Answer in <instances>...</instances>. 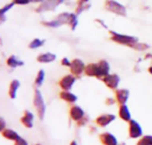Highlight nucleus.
I'll list each match as a JSON object with an SVG mask.
<instances>
[{
    "instance_id": "obj_16",
    "label": "nucleus",
    "mask_w": 152,
    "mask_h": 145,
    "mask_svg": "<svg viewBox=\"0 0 152 145\" xmlns=\"http://www.w3.org/2000/svg\"><path fill=\"white\" fill-rule=\"evenodd\" d=\"M60 97H61V100L66 101V102L70 103H74L77 100V97L74 94H72V93H70L69 91H62L60 94Z\"/></svg>"
},
{
    "instance_id": "obj_29",
    "label": "nucleus",
    "mask_w": 152,
    "mask_h": 145,
    "mask_svg": "<svg viewBox=\"0 0 152 145\" xmlns=\"http://www.w3.org/2000/svg\"><path fill=\"white\" fill-rule=\"evenodd\" d=\"M0 120H1V131H3V130L4 129V124H5V123H4V121L3 119H1Z\"/></svg>"
},
{
    "instance_id": "obj_11",
    "label": "nucleus",
    "mask_w": 152,
    "mask_h": 145,
    "mask_svg": "<svg viewBox=\"0 0 152 145\" xmlns=\"http://www.w3.org/2000/svg\"><path fill=\"white\" fill-rule=\"evenodd\" d=\"M100 140L103 145H118L117 138L110 133H103L100 135Z\"/></svg>"
},
{
    "instance_id": "obj_34",
    "label": "nucleus",
    "mask_w": 152,
    "mask_h": 145,
    "mask_svg": "<svg viewBox=\"0 0 152 145\" xmlns=\"http://www.w3.org/2000/svg\"><path fill=\"white\" fill-rule=\"evenodd\" d=\"M36 145H41V144H36Z\"/></svg>"
},
{
    "instance_id": "obj_8",
    "label": "nucleus",
    "mask_w": 152,
    "mask_h": 145,
    "mask_svg": "<svg viewBox=\"0 0 152 145\" xmlns=\"http://www.w3.org/2000/svg\"><path fill=\"white\" fill-rule=\"evenodd\" d=\"M75 81H76V78L74 76L67 75L61 79V81L59 82V85L63 91H69L73 86Z\"/></svg>"
},
{
    "instance_id": "obj_3",
    "label": "nucleus",
    "mask_w": 152,
    "mask_h": 145,
    "mask_svg": "<svg viewBox=\"0 0 152 145\" xmlns=\"http://www.w3.org/2000/svg\"><path fill=\"white\" fill-rule=\"evenodd\" d=\"M110 34H112V40H114L118 43H120V44H125V45H128L130 46H133V44L138 43L137 38H135L134 37L118 34V33L113 32V31H110Z\"/></svg>"
},
{
    "instance_id": "obj_14",
    "label": "nucleus",
    "mask_w": 152,
    "mask_h": 145,
    "mask_svg": "<svg viewBox=\"0 0 152 145\" xmlns=\"http://www.w3.org/2000/svg\"><path fill=\"white\" fill-rule=\"evenodd\" d=\"M118 115L120 117V119H122L124 121H130L131 120V113L129 111L128 107L125 104V105H120L119 111H118Z\"/></svg>"
},
{
    "instance_id": "obj_17",
    "label": "nucleus",
    "mask_w": 152,
    "mask_h": 145,
    "mask_svg": "<svg viewBox=\"0 0 152 145\" xmlns=\"http://www.w3.org/2000/svg\"><path fill=\"white\" fill-rule=\"evenodd\" d=\"M56 58V55L53 53H43L40 54L37 57V62H42V63H47V62H53Z\"/></svg>"
},
{
    "instance_id": "obj_1",
    "label": "nucleus",
    "mask_w": 152,
    "mask_h": 145,
    "mask_svg": "<svg viewBox=\"0 0 152 145\" xmlns=\"http://www.w3.org/2000/svg\"><path fill=\"white\" fill-rule=\"evenodd\" d=\"M110 64L107 61L102 60L98 63H92L86 67L85 73L89 77H96L98 78H103L105 76L109 75Z\"/></svg>"
},
{
    "instance_id": "obj_22",
    "label": "nucleus",
    "mask_w": 152,
    "mask_h": 145,
    "mask_svg": "<svg viewBox=\"0 0 152 145\" xmlns=\"http://www.w3.org/2000/svg\"><path fill=\"white\" fill-rule=\"evenodd\" d=\"M43 44H44V42H43V41H41V40L37 39V38H36V39H34V40L30 43L29 47H30V48H37V47L41 46Z\"/></svg>"
},
{
    "instance_id": "obj_7",
    "label": "nucleus",
    "mask_w": 152,
    "mask_h": 145,
    "mask_svg": "<svg viewBox=\"0 0 152 145\" xmlns=\"http://www.w3.org/2000/svg\"><path fill=\"white\" fill-rule=\"evenodd\" d=\"M70 70L72 72L73 75H76V76H78L80 75L83 71H85L86 70V65L85 63L79 60V59H75L71 62V64H70Z\"/></svg>"
},
{
    "instance_id": "obj_31",
    "label": "nucleus",
    "mask_w": 152,
    "mask_h": 145,
    "mask_svg": "<svg viewBox=\"0 0 152 145\" xmlns=\"http://www.w3.org/2000/svg\"><path fill=\"white\" fill-rule=\"evenodd\" d=\"M149 72H150V73H151V74L152 75V66H151V67H150V68H149Z\"/></svg>"
},
{
    "instance_id": "obj_9",
    "label": "nucleus",
    "mask_w": 152,
    "mask_h": 145,
    "mask_svg": "<svg viewBox=\"0 0 152 145\" xmlns=\"http://www.w3.org/2000/svg\"><path fill=\"white\" fill-rule=\"evenodd\" d=\"M116 119V116L113 114H103L99 116L95 122L98 126L102 127H105L107 126H109L111 122H113Z\"/></svg>"
},
{
    "instance_id": "obj_23",
    "label": "nucleus",
    "mask_w": 152,
    "mask_h": 145,
    "mask_svg": "<svg viewBox=\"0 0 152 145\" xmlns=\"http://www.w3.org/2000/svg\"><path fill=\"white\" fill-rule=\"evenodd\" d=\"M14 145H28V143L25 139L20 137L17 141H15V144Z\"/></svg>"
},
{
    "instance_id": "obj_33",
    "label": "nucleus",
    "mask_w": 152,
    "mask_h": 145,
    "mask_svg": "<svg viewBox=\"0 0 152 145\" xmlns=\"http://www.w3.org/2000/svg\"><path fill=\"white\" fill-rule=\"evenodd\" d=\"M83 1H87V0H83Z\"/></svg>"
},
{
    "instance_id": "obj_12",
    "label": "nucleus",
    "mask_w": 152,
    "mask_h": 145,
    "mask_svg": "<svg viewBox=\"0 0 152 145\" xmlns=\"http://www.w3.org/2000/svg\"><path fill=\"white\" fill-rule=\"evenodd\" d=\"M116 98L120 105H125L129 98V91L126 89H119L116 91Z\"/></svg>"
},
{
    "instance_id": "obj_15",
    "label": "nucleus",
    "mask_w": 152,
    "mask_h": 145,
    "mask_svg": "<svg viewBox=\"0 0 152 145\" xmlns=\"http://www.w3.org/2000/svg\"><path fill=\"white\" fill-rule=\"evenodd\" d=\"M2 135L7 139V140H10V141H17L19 138H20V135L14 131V130H12V129H4L2 131Z\"/></svg>"
},
{
    "instance_id": "obj_32",
    "label": "nucleus",
    "mask_w": 152,
    "mask_h": 145,
    "mask_svg": "<svg viewBox=\"0 0 152 145\" xmlns=\"http://www.w3.org/2000/svg\"><path fill=\"white\" fill-rule=\"evenodd\" d=\"M31 1H34V2H41V1H44V0H31Z\"/></svg>"
},
{
    "instance_id": "obj_27",
    "label": "nucleus",
    "mask_w": 152,
    "mask_h": 145,
    "mask_svg": "<svg viewBox=\"0 0 152 145\" xmlns=\"http://www.w3.org/2000/svg\"><path fill=\"white\" fill-rule=\"evenodd\" d=\"M30 0H14V3H17V4H28Z\"/></svg>"
},
{
    "instance_id": "obj_28",
    "label": "nucleus",
    "mask_w": 152,
    "mask_h": 145,
    "mask_svg": "<svg viewBox=\"0 0 152 145\" xmlns=\"http://www.w3.org/2000/svg\"><path fill=\"white\" fill-rule=\"evenodd\" d=\"M106 103H107V104H109V105H112L113 103H115V100L112 99V98H108V99L106 100Z\"/></svg>"
},
{
    "instance_id": "obj_21",
    "label": "nucleus",
    "mask_w": 152,
    "mask_h": 145,
    "mask_svg": "<svg viewBox=\"0 0 152 145\" xmlns=\"http://www.w3.org/2000/svg\"><path fill=\"white\" fill-rule=\"evenodd\" d=\"M137 145H152V135H145L139 140Z\"/></svg>"
},
{
    "instance_id": "obj_6",
    "label": "nucleus",
    "mask_w": 152,
    "mask_h": 145,
    "mask_svg": "<svg viewBox=\"0 0 152 145\" xmlns=\"http://www.w3.org/2000/svg\"><path fill=\"white\" fill-rule=\"evenodd\" d=\"M104 84L110 89H116L119 84L120 78L116 74H109L102 78Z\"/></svg>"
},
{
    "instance_id": "obj_2",
    "label": "nucleus",
    "mask_w": 152,
    "mask_h": 145,
    "mask_svg": "<svg viewBox=\"0 0 152 145\" xmlns=\"http://www.w3.org/2000/svg\"><path fill=\"white\" fill-rule=\"evenodd\" d=\"M34 106L37 109V115L40 119H43L45 113V104L44 102V99L42 97V94L39 90H35L34 94Z\"/></svg>"
},
{
    "instance_id": "obj_19",
    "label": "nucleus",
    "mask_w": 152,
    "mask_h": 145,
    "mask_svg": "<svg viewBox=\"0 0 152 145\" xmlns=\"http://www.w3.org/2000/svg\"><path fill=\"white\" fill-rule=\"evenodd\" d=\"M6 62H7V64H8L10 67H12V68H16V67H18V66L23 65V62H22L21 61H19L14 55H12L11 57H9Z\"/></svg>"
},
{
    "instance_id": "obj_13",
    "label": "nucleus",
    "mask_w": 152,
    "mask_h": 145,
    "mask_svg": "<svg viewBox=\"0 0 152 145\" xmlns=\"http://www.w3.org/2000/svg\"><path fill=\"white\" fill-rule=\"evenodd\" d=\"M33 120H34V115L28 111H26L24 112L23 117L20 119V122L27 128H31L33 127Z\"/></svg>"
},
{
    "instance_id": "obj_30",
    "label": "nucleus",
    "mask_w": 152,
    "mask_h": 145,
    "mask_svg": "<svg viewBox=\"0 0 152 145\" xmlns=\"http://www.w3.org/2000/svg\"><path fill=\"white\" fill-rule=\"evenodd\" d=\"M70 145H78V144H77V143L76 141H72V142L70 143Z\"/></svg>"
},
{
    "instance_id": "obj_5",
    "label": "nucleus",
    "mask_w": 152,
    "mask_h": 145,
    "mask_svg": "<svg viewBox=\"0 0 152 145\" xmlns=\"http://www.w3.org/2000/svg\"><path fill=\"white\" fill-rule=\"evenodd\" d=\"M106 8L113 12H116L117 14H122V15H125L126 14V9L125 7L118 4V2L116 1H113V0H108L106 1Z\"/></svg>"
},
{
    "instance_id": "obj_20",
    "label": "nucleus",
    "mask_w": 152,
    "mask_h": 145,
    "mask_svg": "<svg viewBox=\"0 0 152 145\" xmlns=\"http://www.w3.org/2000/svg\"><path fill=\"white\" fill-rule=\"evenodd\" d=\"M44 79H45V71L43 70H40L37 73V76L36 78V80H35V85L37 86H40L43 82H44Z\"/></svg>"
},
{
    "instance_id": "obj_18",
    "label": "nucleus",
    "mask_w": 152,
    "mask_h": 145,
    "mask_svg": "<svg viewBox=\"0 0 152 145\" xmlns=\"http://www.w3.org/2000/svg\"><path fill=\"white\" fill-rule=\"evenodd\" d=\"M20 86V82L17 80V79H14L12 81L11 85H10V88H9V96L10 98L12 99H14L16 97V93H17V90Z\"/></svg>"
},
{
    "instance_id": "obj_10",
    "label": "nucleus",
    "mask_w": 152,
    "mask_h": 145,
    "mask_svg": "<svg viewBox=\"0 0 152 145\" xmlns=\"http://www.w3.org/2000/svg\"><path fill=\"white\" fill-rule=\"evenodd\" d=\"M69 116L70 118L75 120V121H79L85 117V112L84 111L77 105H74L71 107L69 111Z\"/></svg>"
},
{
    "instance_id": "obj_4",
    "label": "nucleus",
    "mask_w": 152,
    "mask_h": 145,
    "mask_svg": "<svg viewBox=\"0 0 152 145\" xmlns=\"http://www.w3.org/2000/svg\"><path fill=\"white\" fill-rule=\"evenodd\" d=\"M142 129L139 123L135 120L131 119L129 121V136L131 138H138L142 136Z\"/></svg>"
},
{
    "instance_id": "obj_25",
    "label": "nucleus",
    "mask_w": 152,
    "mask_h": 145,
    "mask_svg": "<svg viewBox=\"0 0 152 145\" xmlns=\"http://www.w3.org/2000/svg\"><path fill=\"white\" fill-rule=\"evenodd\" d=\"M12 5H13V4H8V5H5V7L2 8V10H1V14L3 15V14L5 12V11H8L10 8H12Z\"/></svg>"
},
{
    "instance_id": "obj_24",
    "label": "nucleus",
    "mask_w": 152,
    "mask_h": 145,
    "mask_svg": "<svg viewBox=\"0 0 152 145\" xmlns=\"http://www.w3.org/2000/svg\"><path fill=\"white\" fill-rule=\"evenodd\" d=\"M88 122V118L87 117H84L82 119H80L79 121H77V125L78 126H84Z\"/></svg>"
},
{
    "instance_id": "obj_26",
    "label": "nucleus",
    "mask_w": 152,
    "mask_h": 145,
    "mask_svg": "<svg viewBox=\"0 0 152 145\" xmlns=\"http://www.w3.org/2000/svg\"><path fill=\"white\" fill-rule=\"evenodd\" d=\"M61 64L64 65V66H70L71 62H70L67 58H64V59H62V61H61Z\"/></svg>"
}]
</instances>
